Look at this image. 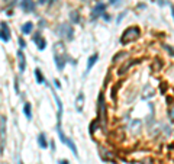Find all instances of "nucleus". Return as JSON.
Returning a JSON list of instances; mask_svg holds the SVG:
<instances>
[{
  "label": "nucleus",
  "instance_id": "1",
  "mask_svg": "<svg viewBox=\"0 0 174 164\" xmlns=\"http://www.w3.org/2000/svg\"><path fill=\"white\" fill-rule=\"evenodd\" d=\"M54 61L57 64V68L63 71L67 64V52H65L64 42H57L54 45Z\"/></svg>",
  "mask_w": 174,
  "mask_h": 164
},
{
  "label": "nucleus",
  "instance_id": "2",
  "mask_svg": "<svg viewBox=\"0 0 174 164\" xmlns=\"http://www.w3.org/2000/svg\"><path fill=\"white\" fill-rule=\"evenodd\" d=\"M139 28L138 26H129L128 29H125V32H123V35H122L121 38V44L122 45H128V44H131V42L136 41V39L139 38Z\"/></svg>",
  "mask_w": 174,
  "mask_h": 164
},
{
  "label": "nucleus",
  "instance_id": "3",
  "mask_svg": "<svg viewBox=\"0 0 174 164\" xmlns=\"http://www.w3.org/2000/svg\"><path fill=\"white\" fill-rule=\"evenodd\" d=\"M57 35H60L61 38H64L65 41H71L74 31H73V26L68 25V23H61L57 28Z\"/></svg>",
  "mask_w": 174,
  "mask_h": 164
},
{
  "label": "nucleus",
  "instance_id": "4",
  "mask_svg": "<svg viewBox=\"0 0 174 164\" xmlns=\"http://www.w3.org/2000/svg\"><path fill=\"white\" fill-rule=\"evenodd\" d=\"M4 145H6V118L0 116V156L4 153Z\"/></svg>",
  "mask_w": 174,
  "mask_h": 164
},
{
  "label": "nucleus",
  "instance_id": "5",
  "mask_svg": "<svg viewBox=\"0 0 174 164\" xmlns=\"http://www.w3.org/2000/svg\"><path fill=\"white\" fill-rule=\"evenodd\" d=\"M57 131H58V135H60V138H61V142L67 145L68 148H70V150L73 151V153H74V156L79 157V153H77V147H76V144H74V142H73L68 137H65L64 134H63V131H61V126H57Z\"/></svg>",
  "mask_w": 174,
  "mask_h": 164
},
{
  "label": "nucleus",
  "instance_id": "6",
  "mask_svg": "<svg viewBox=\"0 0 174 164\" xmlns=\"http://www.w3.org/2000/svg\"><path fill=\"white\" fill-rule=\"evenodd\" d=\"M0 39L4 42H9L10 41V29H9V26L6 25V22H2L0 23Z\"/></svg>",
  "mask_w": 174,
  "mask_h": 164
},
{
  "label": "nucleus",
  "instance_id": "7",
  "mask_svg": "<svg viewBox=\"0 0 174 164\" xmlns=\"http://www.w3.org/2000/svg\"><path fill=\"white\" fill-rule=\"evenodd\" d=\"M105 10H106V4L100 2V3H97V4H96V8L93 9V13H91V18H93V19H97L99 16L102 15V13H103Z\"/></svg>",
  "mask_w": 174,
  "mask_h": 164
},
{
  "label": "nucleus",
  "instance_id": "8",
  "mask_svg": "<svg viewBox=\"0 0 174 164\" xmlns=\"http://www.w3.org/2000/svg\"><path fill=\"white\" fill-rule=\"evenodd\" d=\"M20 8H22L25 12H34L35 10V3L32 2V0H22Z\"/></svg>",
  "mask_w": 174,
  "mask_h": 164
},
{
  "label": "nucleus",
  "instance_id": "9",
  "mask_svg": "<svg viewBox=\"0 0 174 164\" xmlns=\"http://www.w3.org/2000/svg\"><path fill=\"white\" fill-rule=\"evenodd\" d=\"M74 106H76L77 112L83 111V106H84V95H83V93H79V96H77V99H76V103H74Z\"/></svg>",
  "mask_w": 174,
  "mask_h": 164
},
{
  "label": "nucleus",
  "instance_id": "10",
  "mask_svg": "<svg viewBox=\"0 0 174 164\" xmlns=\"http://www.w3.org/2000/svg\"><path fill=\"white\" fill-rule=\"evenodd\" d=\"M18 60H19V71L23 73L26 67V60H25V54L22 51H18Z\"/></svg>",
  "mask_w": 174,
  "mask_h": 164
},
{
  "label": "nucleus",
  "instance_id": "11",
  "mask_svg": "<svg viewBox=\"0 0 174 164\" xmlns=\"http://www.w3.org/2000/svg\"><path fill=\"white\" fill-rule=\"evenodd\" d=\"M34 41L36 42V45H38V48L39 50H44V48H45V45H46V41L44 38H42L41 36V34H36L34 36Z\"/></svg>",
  "mask_w": 174,
  "mask_h": 164
},
{
  "label": "nucleus",
  "instance_id": "12",
  "mask_svg": "<svg viewBox=\"0 0 174 164\" xmlns=\"http://www.w3.org/2000/svg\"><path fill=\"white\" fill-rule=\"evenodd\" d=\"M99 60V54H93L90 58H89V61H87V73L91 70V67L95 65V63Z\"/></svg>",
  "mask_w": 174,
  "mask_h": 164
},
{
  "label": "nucleus",
  "instance_id": "13",
  "mask_svg": "<svg viewBox=\"0 0 174 164\" xmlns=\"http://www.w3.org/2000/svg\"><path fill=\"white\" fill-rule=\"evenodd\" d=\"M32 31H34V23H32V22H26V23H25V25L22 26V32H23L25 35H29Z\"/></svg>",
  "mask_w": 174,
  "mask_h": 164
},
{
  "label": "nucleus",
  "instance_id": "14",
  "mask_svg": "<svg viewBox=\"0 0 174 164\" xmlns=\"http://www.w3.org/2000/svg\"><path fill=\"white\" fill-rule=\"evenodd\" d=\"M23 112H25V115H26V118L30 121V119H32V109H30V103H25Z\"/></svg>",
  "mask_w": 174,
  "mask_h": 164
},
{
  "label": "nucleus",
  "instance_id": "15",
  "mask_svg": "<svg viewBox=\"0 0 174 164\" xmlns=\"http://www.w3.org/2000/svg\"><path fill=\"white\" fill-rule=\"evenodd\" d=\"M70 18H71L73 23H80V13L77 10H73L71 13H70Z\"/></svg>",
  "mask_w": 174,
  "mask_h": 164
},
{
  "label": "nucleus",
  "instance_id": "16",
  "mask_svg": "<svg viewBox=\"0 0 174 164\" xmlns=\"http://www.w3.org/2000/svg\"><path fill=\"white\" fill-rule=\"evenodd\" d=\"M35 76H36V80H38L39 84H44L45 83V79H44V76H42V73L39 68H35Z\"/></svg>",
  "mask_w": 174,
  "mask_h": 164
},
{
  "label": "nucleus",
  "instance_id": "17",
  "mask_svg": "<svg viewBox=\"0 0 174 164\" xmlns=\"http://www.w3.org/2000/svg\"><path fill=\"white\" fill-rule=\"evenodd\" d=\"M38 142H39V145H41L42 148H46V147H48V144H46V139H45V134H39Z\"/></svg>",
  "mask_w": 174,
  "mask_h": 164
},
{
  "label": "nucleus",
  "instance_id": "18",
  "mask_svg": "<svg viewBox=\"0 0 174 164\" xmlns=\"http://www.w3.org/2000/svg\"><path fill=\"white\" fill-rule=\"evenodd\" d=\"M132 64H133V61H128L125 65H123V67H121V70L117 71V74H119V76H122L123 73H126V71H128V68H129V67H131Z\"/></svg>",
  "mask_w": 174,
  "mask_h": 164
},
{
  "label": "nucleus",
  "instance_id": "19",
  "mask_svg": "<svg viewBox=\"0 0 174 164\" xmlns=\"http://www.w3.org/2000/svg\"><path fill=\"white\" fill-rule=\"evenodd\" d=\"M142 164H154V160H152V158H147Z\"/></svg>",
  "mask_w": 174,
  "mask_h": 164
},
{
  "label": "nucleus",
  "instance_id": "20",
  "mask_svg": "<svg viewBox=\"0 0 174 164\" xmlns=\"http://www.w3.org/2000/svg\"><path fill=\"white\" fill-rule=\"evenodd\" d=\"M48 0H38V3H41V4H45Z\"/></svg>",
  "mask_w": 174,
  "mask_h": 164
},
{
  "label": "nucleus",
  "instance_id": "21",
  "mask_svg": "<svg viewBox=\"0 0 174 164\" xmlns=\"http://www.w3.org/2000/svg\"><path fill=\"white\" fill-rule=\"evenodd\" d=\"M60 164H68L67 160H60Z\"/></svg>",
  "mask_w": 174,
  "mask_h": 164
},
{
  "label": "nucleus",
  "instance_id": "22",
  "mask_svg": "<svg viewBox=\"0 0 174 164\" xmlns=\"http://www.w3.org/2000/svg\"><path fill=\"white\" fill-rule=\"evenodd\" d=\"M19 42H20V45H22V48H23V46H25V41H23V39H19Z\"/></svg>",
  "mask_w": 174,
  "mask_h": 164
},
{
  "label": "nucleus",
  "instance_id": "23",
  "mask_svg": "<svg viewBox=\"0 0 174 164\" xmlns=\"http://www.w3.org/2000/svg\"><path fill=\"white\" fill-rule=\"evenodd\" d=\"M110 2V4H116L117 3V0H109Z\"/></svg>",
  "mask_w": 174,
  "mask_h": 164
},
{
  "label": "nucleus",
  "instance_id": "24",
  "mask_svg": "<svg viewBox=\"0 0 174 164\" xmlns=\"http://www.w3.org/2000/svg\"><path fill=\"white\" fill-rule=\"evenodd\" d=\"M81 2H89V0H81Z\"/></svg>",
  "mask_w": 174,
  "mask_h": 164
},
{
  "label": "nucleus",
  "instance_id": "25",
  "mask_svg": "<svg viewBox=\"0 0 174 164\" xmlns=\"http://www.w3.org/2000/svg\"><path fill=\"white\" fill-rule=\"evenodd\" d=\"M3 164H8V163H3Z\"/></svg>",
  "mask_w": 174,
  "mask_h": 164
}]
</instances>
